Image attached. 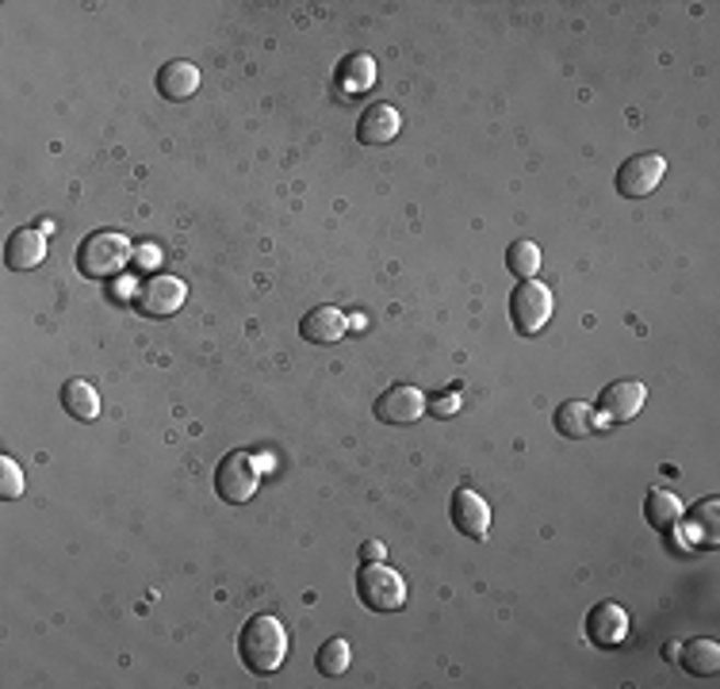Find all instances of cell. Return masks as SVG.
Here are the masks:
<instances>
[{
    "instance_id": "1",
    "label": "cell",
    "mask_w": 720,
    "mask_h": 689,
    "mask_svg": "<svg viewBox=\"0 0 720 689\" xmlns=\"http://www.w3.org/2000/svg\"><path fill=\"white\" fill-rule=\"evenodd\" d=\"M238 655H242L250 675L268 678L288 659V632H284V624L273 613L250 617L242 624V632H238Z\"/></svg>"
},
{
    "instance_id": "2",
    "label": "cell",
    "mask_w": 720,
    "mask_h": 689,
    "mask_svg": "<svg viewBox=\"0 0 720 689\" xmlns=\"http://www.w3.org/2000/svg\"><path fill=\"white\" fill-rule=\"evenodd\" d=\"M130 261V242L127 234H115V230H96L77 245V273H84L89 280H107L119 268H127Z\"/></svg>"
},
{
    "instance_id": "3",
    "label": "cell",
    "mask_w": 720,
    "mask_h": 689,
    "mask_svg": "<svg viewBox=\"0 0 720 689\" xmlns=\"http://www.w3.org/2000/svg\"><path fill=\"white\" fill-rule=\"evenodd\" d=\"M357 594L372 613H395L407 606V583L387 563H364L357 571Z\"/></svg>"
},
{
    "instance_id": "4",
    "label": "cell",
    "mask_w": 720,
    "mask_h": 689,
    "mask_svg": "<svg viewBox=\"0 0 720 689\" xmlns=\"http://www.w3.org/2000/svg\"><path fill=\"white\" fill-rule=\"evenodd\" d=\"M552 307H556V299H552V288H548V284L522 280L514 288V296H510V322H514V330L522 337H533L548 326Z\"/></svg>"
},
{
    "instance_id": "5",
    "label": "cell",
    "mask_w": 720,
    "mask_h": 689,
    "mask_svg": "<svg viewBox=\"0 0 720 689\" xmlns=\"http://www.w3.org/2000/svg\"><path fill=\"white\" fill-rule=\"evenodd\" d=\"M261 483V463L250 452H227L215 468V494L230 506H242L258 494Z\"/></svg>"
},
{
    "instance_id": "6",
    "label": "cell",
    "mask_w": 720,
    "mask_h": 689,
    "mask_svg": "<svg viewBox=\"0 0 720 689\" xmlns=\"http://www.w3.org/2000/svg\"><path fill=\"white\" fill-rule=\"evenodd\" d=\"M663 176H667V158L663 153H637V158L621 161L614 184L625 199H644L660 188Z\"/></svg>"
},
{
    "instance_id": "7",
    "label": "cell",
    "mask_w": 720,
    "mask_h": 689,
    "mask_svg": "<svg viewBox=\"0 0 720 689\" xmlns=\"http://www.w3.org/2000/svg\"><path fill=\"white\" fill-rule=\"evenodd\" d=\"M188 299V284L176 280V276H153V280L138 284L135 291V307L146 314V319H169L176 314Z\"/></svg>"
},
{
    "instance_id": "8",
    "label": "cell",
    "mask_w": 720,
    "mask_h": 689,
    "mask_svg": "<svg viewBox=\"0 0 720 689\" xmlns=\"http://www.w3.org/2000/svg\"><path fill=\"white\" fill-rule=\"evenodd\" d=\"M448 517H453V529L464 532L468 540H487L491 537V506H487L483 494H476L471 486H460L448 502Z\"/></svg>"
},
{
    "instance_id": "9",
    "label": "cell",
    "mask_w": 720,
    "mask_h": 689,
    "mask_svg": "<svg viewBox=\"0 0 720 689\" xmlns=\"http://www.w3.org/2000/svg\"><path fill=\"white\" fill-rule=\"evenodd\" d=\"M648 387L637 379H617V383L602 387L598 394V417L602 422H632V417L644 410Z\"/></svg>"
},
{
    "instance_id": "10",
    "label": "cell",
    "mask_w": 720,
    "mask_h": 689,
    "mask_svg": "<svg viewBox=\"0 0 720 689\" xmlns=\"http://www.w3.org/2000/svg\"><path fill=\"white\" fill-rule=\"evenodd\" d=\"M425 402H430V399H425L418 387L395 383V387H387V391L376 399V417L384 425H414L418 417L425 414Z\"/></svg>"
},
{
    "instance_id": "11",
    "label": "cell",
    "mask_w": 720,
    "mask_h": 689,
    "mask_svg": "<svg viewBox=\"0 0 720 689\" xmlns=\"http://www.w3.org/2000/svg\"><path fill=\"white\" fill-rule=\"evenodd\" d=\"M625 636H629V613L617 601H598L586 613V640L594 647H617Z\"/></svg>"
},
{
    "instance_id": "12",
    "label": "cell",
    "mask_w": 720,
    "mask_h": 689,
    "mask_svg": "<svg viewBox=\"0 0 720 689\" xmlns=\"http://www.w3.org/2000/svg\"><path fill=\"white\" fill-rule=\"evenodd\" d=\"M46 257V234L38 227H20L12 230V238H8L4 245V265L12 268V273H31L35 265H43Z\"/></svg>"
},
{
    "instance_id": "13",
    "label": "cell",
    "mask_w": 720,
    "mask_h": 689,
    "mask_svg": "<svg viewBox=\"0 0 720 689\" xmlns=\"http://www.w3.org/2000/svg\"><path fill=\"white\" fill-rule=\"evenodd\" d=\"M345 330H350L345 314L338 311V307H330V303L307 311L304 322H299V337H304L307 345H334V342H342L345 337Z\"/></svg>"
},
{
    "instance_id": "14",
    "label": "cell",
    "mask_w": 720,
    "mask_h": 689,
    "mask_svg": "<svg viewBox=\"0 0 720 689\" xmlns=\"http://www.w3.org/2000/svg\"><path fill=\"white\" fill-rule=\"evenodd\" d=\"M552 425H556V433H560V437L583 440V437H591L594 429H602L606 422H602L598 410H594V406H586V402L571 399V402H563V406H556Z\"/></svg>"
},
{
    "instance_id": "15",
    "label": "cell",
    "mask_w": 720,
    "mask_h": 689,
    "mask_svg": "<svg viewBox=\"0 0 720 689\" xmlns=\"http://www.w3.org/2000/svg\"><path fill=\"white\" fill-rule=\"evenodd\" d=\"M402 130V119L391 104H372L364 107L361 123H357V138L364 146H387L395 135Z\"/></svg>"
},
{
    "instance_id": "16",
    "label": "cell",
    "mask_w": 720,
    "mask_h": 689,
    "mask_svg": "<svg viewBox=\"0 0 720 689\" xmlns=\"http://www.w3.org/2000/svg\"><path fill=\"white\" fill-rule=\"evenodd\" d=\"M686 537H690V544H698V548L720 544V498L717 494L701 498L698 506L686 514Z\"/></svg>"
},
{
    "instance_id": "17",
    "label": "cell",
    "mask_w": 720,
    "mask_h": 689,
    "mask_svg": "<svg viewBox=\"0 0 720 689\" xmlns=\"http://www.w3.org/2000/svg\"><path fill=\"white\" fill-rule=\"evenodd\" d=\"M199 89V69L192 61H165L158 69V92L165 100H192Z\"/></svg>"
},
{
    "instance_id": "18",
    "label": "cell",
    "mask_w": 720,
    "mask_h": 689,
    "mask_svg": "<svg viewBox=\"0 0 720 689\" xmlns=\"http://www.w3.org/2000/svg\"><path fill=\"white\" fill-rule=\"evenodd\" d=\"M644 517L655 532H675V525L683 521V502H678V494L655 486V491H648V498H644Z\"/></svg>"
},
{
    "instance_id": "19",
    "label": "cell",
    "mask_w": 720,
    "mask_h": 689,
    "mask_svg": "<svg viewBox=\"0 0 720 689\" xmlns=\"http://www.w3.org/2000/svg\"><path fill=\"white\" fill-rule=\"evenodd\" d=\"M61 406H66V414L77 417V422H92V417L100 414L96 387H92L89 379H66V387H61Z\"/></svg>"
},
{
    "instance_id": "20",
    "label": "cell",
    "mask_w": 720,
    "mask_h": 689,
    "mask_svg": "<svg viewBox=\"0 0 720 689\" xmlns=\"http://www.w3.org/2000/svg\"><path fill=\"white\" fill-rule=\"evenodd\" d=\"M678 659H683L686 675L713 678L720 670V644L717 640H690V644L678 647Z\"/></svg>"
},
{
    "instance_id": "21",
    "label": "cell",
    "mask_w": 720,
    "mask_h": 689,
    "mask_svg": "<svg viewBox=\"0 0 720 689\" xmlns=\"http://www.w3.org/2000/svg\"><path fill=\"white\" fill-rule=\"evenodd\" d=\"M338 81H342L345 92L372 89V81H376V61H372L368 54H350V58L342 61V69H338Z\"/></svg>"
},
{
    "instance_id": "22",
    "label": "cell",
    "mask_w": 720,
    "mask_h": 689,
    "mask_svg": "<svg viewBox=\"0 0 720 689\" xmlns=\"http://www.w3.org/2000/svg\"><path fill=\"white\" fill-rule=\"evenodd\" d=\"M350 663H353L350 640L334 636V640H327V644L319 647V659H315V667H319L322 678H338V675H345V670H350Z\"/></svg>"
},
{
    "instance_id": "23",
    "label": "cell",
    "mask_w": 720,
    "mask_h": 689,
    "mask_svg": "<svg viewBox=\"0 0 720 689\" xmlns=\"http://www.w3.org/2000/svg\"><path fill=\"white\" fill-rule=\"evenodd\" d=\"M506 268L514 276H522V280H533L540 268V250L533 242H514L506 250Z\"/></svg>"
},
{
    "instance_id": "24",
    "label": "cell",
    "mask_w": 720,
    "mask_h": 689,
    "mask_svg": "<svg viewBox=\"0 0 720 689\" xmlns=\"http://www.w3.org/2000/svg\"><path fill=\"white\" fill-rule=\"evenodd\" d=\"M23 494V468L12 456H0V498L12 502Z\"/></svg>"
},
{
    "instance_id": "25",
    "label": "cell",
    "mask_w": 720,
    "mask_h": 689,
    "mask_svg": "<svg viewBox=\"0 0 720 689\" xmlns=\"http://www.w3.org/2000/svg\"><path fill=\"white\" fill-rule=\"evenodd\" d=\"M425 410H430L433 417H453L456 410H460V394H456V391L437 394V399H433V402H425Z\"/></svg>"
},
{
    "instance_id": "26",
    "label": "cell",
    "mask_w": 720,
    "mask_h": 689,
    "mask_svg": "<svg viewBox=\"0 0 720 689\" xmlns=\"http://www.w3.org/2000/svg\"><path fill=\"white\" fill-rule=\"evenodd\" d=\"M357 560H361V567H364V563H384L387 560V548L379 544V540H364Z\"/></svg>"
},
{
    "instance_id": "27",
    "label": "cell",
    "mask_w": 720,
    "mask_h": 689,
    "mask_svg": "<svg viewBox=\"0 0 720 689\" xmlns=\"http://www.w3.org/2000/svg\"><path fill=\"white\" fill-rule=\"evenodd\" d=\"M158 261H161L158 245H142V250H138V265H158Z\"/></svg>"
}]
</instances>
